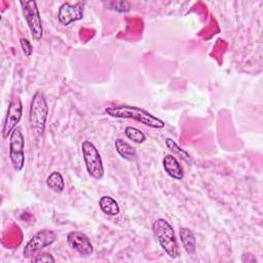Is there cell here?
Returning a JSON list of instances; mask_svg holds the SVG:
<instances>
[{"label":"cell","instance_id":"cell-5","mask_svg":"<svg viewBox=\"0 0 263 263\" xmlns=\"http://www.w3.org/2000/svg\"><path fill=\"white\" fill-rule=\"evenodd\" d=\"M20 5L33 40H41L43 36V26L37 3L35 1H20Z\"/></svg>","mask_w":263,"mask_h":263},{"label":"cell","instance_id":"cell-10","mask_svg":"<svg viewBox=\"0 0 263 263\" xmlns=\"http://www.w3.org/2000/svg\"><path fill=\"white\" fill-rule=\"evenodd\" d=\"M67 242L79 255L87 257L93 253V246L86 234L80 231H71L67 235Z\"/></svg>","mask_w":263,"mask_h":263},{"label":"cell","instance_id":"cell-6","mask_svg":"<svg viewBox=\"0 0 263 263\" xmlns=\"http://www.w3.org/2000/svg\"><path fill=\"white\" fill-rule=\"evenodd\" d=\"M9 159L12 167L21 172L25 166V137L21 127H15L9 136Z\"/></svg>","mask_w":263,"mask_h":263},{"label":"cell","instance_id":"cell-17","mask_svg":"<svg viewBox=\"0 0 263 263\" xmlns=\"http://www.w3.org/2000/svg\"><path fill=\"white\" fill-rule=\"evenodd\" d=\"M165 146H166V148L171 151V152H173V155L174 156H180L183 160H185V161H188L189 159H190V155L188 154V152L187 151H185L184 149H182L181 147H179L178 146V144L173 140V139H171V138H166L165 139Z\"/></svg>","mask_w":263,"mask_h":263},{"label":"cell","instance_id":"cell-1","mask_svg":"<svg viewBox=\"0 0 263 263\" xmlns=\"http://www.w3.org/2000/svg\"><path fill=\"white\" fill-rule=\"evenodd\" d=\"M105 113L113 118L133 119L151 128L160 129V128H163L165 125L162 119L156 117L155 115L148 112L147 110L137 106L117 105V106L106 107Z\"/></svg>","mask_w":263,"mask_h":263},{"label":"cell","instance_id":"cell-19","mask_svg":"<svg viewBox=\"0 0 263 263\" xmlns=\"http://www.w3.org/2000/svg\"><path fill=\"white\" fill-rule=\"evenodd\" d=\"M32 262H55V259L49 253H40L35 255L34 258H32Z\"/></svg>","mask_w":263,"mask_h":263},{"label":"cell","instance_id":"cell-18","mask_svg":"<svg viewBox=\"0 0 263 263\" xmlns=\"http://www.w3.org/2000/svg\"><path fill=\"white\" fill-rule=\"evenodd\" d=\"M108 9L114 10L119 13H125L130 10V4L127 1H111V2H105Z\"/></svg>","mask_w":263,"mask_h":263},{"label":"cell","instance_id":"cell-8","mask_svg":"<svg viewBox=\"0 0 263 263\" xmlns=\"http://www.w3.org/2000/svg\"><path fill=\"white\" fill-rule=\"evenodd\" d=\"M23 109H24L23 102L21 98L13 97L8 104L7 112H6L3 126H2V137L4 139L10 136L12 130L15 127H17V124L21 121L23 116Z\"/></svg>","mask_w":263,"mask_h":263},{"label":"cell","instance_id":"cell-15","mask_svg":"<svg viewBox=\"0 0 263 263\" xmlns=\"http://www.w3.org/2000/svg\"><path fill=\"white\" fill-rule=\"evenodd\" d=\"M46 185L51 191L55 193H62L65 189V181L62 174L60 172L50 173L46 178Z\"/></svg>","mask_w":263,"mask_h":263},{"label":"cell","instance_id":"cell-13","mask_svg":"<svg viewBox=\"0 0 263 263\" xmlns=\"http://www.w3.org/2000/svg\"><path fill=\"white\" fill-rule=\"evenodd\" d=\"M116 152L119 154V156L125 160L133 161L137 157V150L134 146H132L128 142L121 138H117L114 142Z\"/></svg>","mask_w":263,"mask_h":263},{"label":"cell","instance_id":"cell-4","mask_svg":"<svg viewBox=\"0 0 263 263\" xmlns=\"http://www.w3.org/2000/svg\"><path fill=\"white\" fill-rule=\"evenodd\" d=\"M81 152L89 177L97 181L102 180L105 175V168L101 154L95 144L89 140H84L81 143Z\"/></svg>","mask_w":263,"mask_h":263},{"label":"cell","instance_id":"cell-12","mask_svg":"<svg viewBox=\"0 0 263 263\" xmlns=\"http://www.w3.org/2000/svg\"><path fill=\"white\" fill-rule=\"evenodd\" d=\"M179 234L182 247L186 254L193 255L196 251V238L193 231L188 227H181Z\"/></svg>","mask_w":263,"mask_h":263},{"label":"cell","instance_id":"cell-7","mask_svg":"<svg viewBox=\"0 0 263 263\" xmlns=\"http://www.w3.org/2000/svg\"><path fill=\"white\" fill-rule=\"evenodd\" d=\"M58 239V234L51 229H41L36 232L26 243L23 250L24 258H30L37 252L50 247Z\"/></svg>","mask_w":263,"mask_h":263},{"label":"cell","instance_id":"cell-3","mask_svg":"<svg viewBox=\"0 0 263 263\" xmlns=\"http://www.w3.org/2000/svg\"><path fill=\"white\" fill-rule=\"evenodd\" d=\"M152 231L164 253L172 259L178 258L180 255L179 245L170 222L163 218L156 219L152 224Z\"/></svg>","mask_w":263,"mask_h":263},{"label":"cell","instance_id":"cell-9","mask_svg":"<svg viewBox=\"0 0 263 263\" xmlns=\"http://www.w3.org/2000/svg\"><path fill=\"white\" fill-rule=\"evenodd\" d=\"M84 2L79 1L76 3L64 2L58 11V21L62 26H69L74 22L83 18Z\"/></svg>","mask_w":263,"mask_h":263},{"label":"cell","instance_id":"cell-11","mask_svg":"<svg viewBox=\"0 0 263 263\" xmlns=\"http://www.w3.org/2000/svg\"><path fill=\"white\" fill-rule=\"evenodd\" d=\"M162 167L167 176L172 179L181 181L184 178V171L179 160L173 154H166L162 158Z\"/></svg>","mask_w":263,"mask_h":263},{"label":"cell","instance_id":"cell-20","mask_svg":"<svg viewBox=\"0 0 263 263\" xmlns=\"http://www.w3.org/2000/svg\"><path fill=\"white\" fill-rule=\"evenodd\" d=\"M20 44H21V47L23 49V52L26 57H30L32 53H33V46H32V43L31 41H29L27 38H21L20 39Z\"/></svg>","mask_w":263,"mask_h":263},{"label":"cell","instance_id":"cell-16","mask_svg":"<svg viewBox=\"0 0 263 263\" xmlns=\"http://www.w3.org/2000/svg\"><path fill=\"white\" fill-rule=\"evenodd\" d=\"M124 135L128 140L137 144H142L146 141L145 134L135 126H126L124 128Z\"/></svg>","mask_w":263,"mask_h":263},{"label":"cell","instance_id":"cell-2","mask_svg":"<svg viewBox=\"0 0 263 263\" xmlns=\"http://www.w3.org/2000/svg\"><path fill=\"white\" fill-rule=\"evenodd\" d=\"M48 111L49 108L44 93L42 91H36L32 97L28 116L30 129L36 136H42L44 134Z\"/></svg>","mask_w":263,"mask_h":263},{"label":"cell","instance_id":"cell-14","mask_svg":"<svg viewBox=\"0 0 263 263\" xmlns=\"http://www.w3.org/2000/svg\"><path fill=\"white\" fill-rule=\"evenodd\" d=\"M99 206L101 211L108 216H117L120 212L118 202L109 195H104L99 199Z\"/></svg>","mask_w":263,"mask_h":263}]
</instances>
